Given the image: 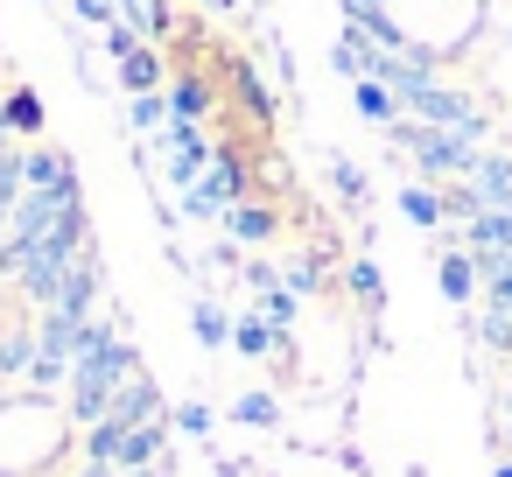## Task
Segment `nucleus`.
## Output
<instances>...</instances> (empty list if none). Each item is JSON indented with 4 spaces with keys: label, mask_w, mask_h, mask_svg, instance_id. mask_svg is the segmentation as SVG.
<instances>
[{
    "label": "nucleus",
    "mask_w": 512,
    "mask_h": 477,
    "mask_svg": "<svg viewBox=\"0 0 512 477\" xmlns=\"http://www.w3.org/2000/svg\"><path fill=\"white\" fill-rule=\"evenodd\" d=\"M134 372H141L134 344H127V337L113 330L106 344H92V351H85V358L71 365V414H78V421H99V414L113 407V393H120V386H127Z\"/></svg>",
    "instance_id": "obj_1"
},
{
    "label": "nucleus",
    "mask_w": 512,
    "mask_h": 477,
    "mask_svg": "<svg viewBox=\"0 0 512 477\" xmlns=\"http://www.w3.org/2000/svg\"><path fill=\"white\" fill-rule=\"evenodd\" d=\"M253 176H260L253 155L218 148V162H211L197 183H183V218H197V225H225V211H232L239 197H253Z\"/></svg>",
    "instance_id": "obj_2"
},
{
    "label": "nucleus",
    "mask_w": 512,
    "mask_h": 477,
    "mask_svg": "<svg viewBox=\"0 0 512 477\" xmlns=\"http://www.w3.org/2000/svg\"><path fill=\"white\" fill-rule=\"evenodd\" d=\"M407 113H414L421 127H470V134L484 141V113H477V99H470V92L428 85V92H414V99H407Z\"/></svg>",
    "instance_id": "obj_3"
},
{
    "label": "nucleus",
    "mask_w": 512,
    "mask_h": 477,
    "mask_svg": "<svg viewBox=\"0 0 512 477\" xmlns=\"http://www.w3.org/2000/svg\"><path fill=\"white\" fill-rule=\"evenodd\" d=\"M162 148H169V176H176V183H197V176L218 162V148L204 141V120H176V113H169Z\"/></svg>",
    "instance_id": "obj_4"
},
{
    "label": "nucleus",
    "mask_w": 512,
    "mask_h": 477,
    "mask_svg": "<svg viewBox=\"0 0 512 477\" xmlns=\"http://www.w3.org/2000/svg\"><path fill=\"white\" fill-rule=\"evenodd\" d=\"M50 134V106H43V92L36 85H8L0 92V141H43Z\"/></svg>",
    "instance_id": "obj_5"
},
{
    "label": "nucleus",
    "mask_w": 512,
    "mask_h": 477,
    "mask_svg": "<svg viewBox=\"0 0 512 477\" xmlns=\"http://www.w3.org/2000/svg\"><path fill=\"white\" fill-rule=\"evenodd\" d=\"M225 78H232V99H239V113H246L253 127H274V120H281V99L267 92V78H260L253 57H225Z\"/></svg>",
    "instance_id": "obj_6"
},
{
    "label": "nucleus",
    "mask_w": 512,
    "mask_h": 477,
    "mask_svg": "<svg viewBox=\"0 0 512 477\" xmlns=\"http://www.w3.org/2000/svg\"><path fill=\"white\" fill-rule=\"evenodd\" d=\"M218 232H232L239 246H274V239H281V211H274L267 197H239Z\"/></svg>",
    "instance_id": "obj_7"
},
{
    "label": "nucleus",
    "mask_w": 512,
    "mask_h": 477,
    "mask_svg": "<svg viewBox=\"0 0 512 477\" xmlns=\"http://www.w3.org/2000/svg\"><path fill=\"white\" fill-rule=\"evenodd\" d=\"M120 15L162 50V43H176V29H183V8H176V0H120Z\"/></svg>",
    "instance_id": "obj_8"
},
{
    "label": "nucleus",
    "mask_w": 512,
    "mask_h": 477,
    "mask_svg": "<svg viewBox=\"0 0 512 477\" xmlns=\"http://www.w3.org/2000/svg\"><path fill=\"white\" fill-rule=\"evenodd\" d=\"M169 85V57L155 50V43H141L134 57H120V92L134 99V92H162Z\"/></svg>",
    "instance_id": "obj_9"
},
{
    "label": "nucleus",
    "mask_w": 512,
    "mask_h": 477,
    "mask_svg": "<svg viewBox=\"0 0 512 477\" xmlns=\"http://www.w3.org/2000/svg\"><path fill=\"white\" fill-rule=\"evenodd\" d=\"M155 414H162V393H155V379H148V372H134V379L113 393V407H106L99 421H155Z\"/></svg>",
    "instance_id": "obj_10"
},
{
    "label": "nucleus",
    "mask_w": 512,
    "mask_h": 477,
    "mask_svg": "<svg viewBox=\"0 0 512 477\" xmlns=\"http://www.w3.org/2000/svg\"><path fill=\"white\" fill-rule=\"evenodd\" d=\"M330 64H337L344 78H372V71H379V43H372L365 29H351V22H344V36H337Z\"/></svg>",
    "instance_id": "obj_11"
},
{
    "label": "nucleus",
    "mask_w": 512,
    "mask_h": 477,
    "mask_svg": "<svg viewBox=\"0 0 512 477\" xmlns=\"http://www.w3.org/2000/svg\"><path fill=\"white\" fill-rule=\"evenodd\" d=\"M407 106H400V92L393 85H379V78H358V120L365 127H393Z\"/></svg>",
    "instance_id": "obj_12"
},
{
    "label": "nucleus",
    "mask_w": 512,
    "mask_h": 477,
    "mask_svg": "<svg viewBox=\"0 0 512 477\" xmlns=\"http://www.w3.org/2000/svg\"><path fill=\"white\" fill-rule=\"evenodd\" d=\"M344 288L358 295V309H379V302H386V274H379V260H365V253L344 260Z\"/></svg>",
    "instance_id": "obj_13"
},
{
    "label": "nucleus",
    "mask_w": 512,
    "mask_h": 477,
    "mask_svg": "<svg viewBox=\"0 0 512 477\" xmlns=\"http://www.w3.org/2000/svg\"><path fill=\"white\" fill-rule=\"evenodd\" d=\"M36 365V330H8L0 337V379H29Z\"/></svg>",
    "instance_id": "obj_14"
},
{
    "label": "nucleus",
    "mask_w": 512,
    "mask_h": 477,
    "mask_svg": "<svg viewBox=\"0 0 512 477\" xmlns=\"http://www.w3.org/2000/svg\"><path fill=\"white\" fill-rule=\"evenodd\" d=\"M323 176H330V190H337V197H344V204H351V211H358V204H365V197H372V190H365V176H358V162H351V155H330V169H323Z\"/></svg>",
    "instance_id": "obj_15"
},
{
    "label": "nucleus",
    "mask_w": 512,
    "mask_h": 477,
    "mask_svg": "<svg viewBox=\"0 0 512 477\" xmlns=\"http://www.w3.org/2000/svg\"><path fill=\"white\" fill-rule=\"evenodd\" d=\"M400 211L421 225V232H435L442 225V190H428V183H414V190H400Z\"/></svg>",
    "instance_id": "obj_16"
},
{
    "label": "nucleus",
    "mask_w": 512,
    "mask_h": 477,
    "mask_svg": "<svg viewBox=\"0 0 512 477\" xmlns=\"http://www.w3.org/2000/svg\"><path fill=\"white\" fill-rule=\"evenodd\" d=\"M127 120H134L141 134H162V127H169V92H134Z\"/></svg>",
    "instance_id": "obj_17"
},
{
    "label": "nucleus",
    "mask_w": 512,
    "mask_h": 477,
    "mask_svg": "<svg viewBox=\"0 0 512 477\" xmlns=\"http://www.w3.org/2000/svg\"><path fill=\"white\" fill-rule=\"evenodd\" d=\"M288 288H295V295H323V288H330V274H323V253H302V260H288Z\"/></svg>",
    "instance_id": "obj_18"
},
{
    "label": "nucleus",
    "mask_w": 512,
    "mask_h": 477,
    "mask_svg": "<svg viewBox=\"0 0 512 477\" xmlns=\"http://www.w3.org/2000/svg\"><path fill=\"white\" fill-rule=\"evenodd\" d=\"M260 316H267L274 330H281V323H295V288H288L281 274H274V281L260 288Z\"/></svg>",
    "instance_id": "obj_19"
},
{
    "label": "nucleus",
    "mask_w": 512,
    "mask_h": 477,
    "mask_svg": "<svg viewBox=\"0 0 512 477\" xmlns=\"http://www.w3.org/2000/svg\"><path fill=\"white\" fill-rule=\"evenodd\" d=\"M232 344H239L246 358H274V330H267V316H246V323H232Z\"/></svg>",
    "instance_id": "obj_20"
},
{
    "label": "nucleus",
    "mask_w": 512,
    "mask_h": 477,
    "mask_svg": "<svg viewBox=\"0 0 512 477\" xmlns=\"http://www.w3.org/2000/svg\"><path fill=\"white\" fill-rule=\"evenodd\" d=\"M190 323H197V344H232V316H225L218 302H197Z\"/></svg>",
    "instance_id": "obj_21"
},
{
    "label": "nucleus",
    "mask_w": 512,
    "mask_h": 477,
    "mask_svg": "<svg viewBox=\"0 0 512 477\" xmlns=\"http://www.w3.org/2000/svg\"><path fill=\"white\" fill-rule=\"evenodd\" d=\"M470 281H477V260H470V253H449V260H442V288L463 302V295H470Z\"/></svg>",
    "instance_id": "obj_22"
},
{
    "label": "nucleus",
    "mask_w": 512,
    "mask_h": 477,
    "mask_svg": "<svg viewBox=\"0 0 512 477\" xmlns=\"http://www.w3.org/2000/svg\"><path fill=\"white\" fill-rule=\"evenodd\" d=\"M141 43H148V36H141L134 22H113V29H106V57H113V64H120V57H134Z\"/></svg>",
    "instance_id": "obj_23"
},
{
    "label": "nucleus",
    "mask_w": 512,
    "mask_h": 477,
    "mask_svg": "<svg viewBox=\"0 0 512 477\" xmlns=\"http://www.w3.org/2000/svg\"><path fill=\"white\" fill-rule=\"evenodd\" d=\"M78 8V22H92V29H113L120 22V0H71Z\"/></svg>",
    "instance_id": "obj_24"
},
{
    "label": "nucleus",
    "mask_w": 512,
    "mask_h": 477,
    "mask_svg": "<svg viewBox=\"0 0 512 477\" xmlns=\"http://www.w3.org/2000/svg\"><path fill=\"white\" fill-rule=\"evenodd\" d=\"M239 414H246V421H274V400H267V393H246Z\"/></svg>",
    "instance_id": "obj_25"
},
{
    "label": "nucleus",
    "mask_w": 512,
    "mask_h": 477,
    "mask_svg": "<svg viewBox=\"0 0 512 477\" xmlns=\"http://www.w3.org/2000/svg\"><path fill=\"white\" fill-rule=\"evenodd\" d=\"M176 421H183V428H190V435H204V428H211V407H197V400H190V407H183V414H176Z\"/></svg>",
    "instance_id": "obj_26"
},
{
    "label": "nucleus",
    "mask_w": 512,
    "mask_h": 477,
    "mask_svg": "<svg viewBox=\"0 0 512 477\" xmlns=\"http://www.w3.org/2000/svg\"><path fill=\"white\" fill-rule=\"evenodd\" d=\"M197 8H204V15H232V8H239V0H197Z\"/></svg>",
    "instance_id": "obj_27"
},
{
    "label": "nucleus",
    "mask_w": 512,
    "mask_h": 477,
    "mask_svg": "<svg viewBox=\"0 0 512 477\" xmlns=\"http://www.w3.org/2000/svg\"><path fill=\"white\" fill-rule=\"evenodd\" d=\"M498 477H512V463H505V470H498Z\"/></svg>",
    "instance_id": "obj_28"
}]
</instances>
